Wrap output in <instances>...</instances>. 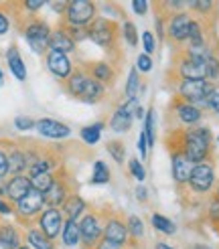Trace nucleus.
<instances>
[{"instance_id": "nucleus-1", "label": "nucleus", "mask_w": 219, "mask_h": 249, "mask_svg": "<svg viewBox=\"0 0 219 249\" xmlns=\"http://www.w3.org/2000/svg\"><path fill=\"white\" fill-rule=\"evenodd\" d=\"M63 85L69 95H73L75 99L85 102V104H100L106 97V85L95 81L81 65H77L71 71V75L63 81Z\"/></svg>"}, {"instance_id": "nucleus-2", "label": "nucleus", "mask_w": 219, "mask_h": 249, "mask_svg": "<svg viewBox=\"0 0 219 249\" xmlns=\"http://www.w3.org/2000/svg\"><path fill=\"white\" fill-rule=\"evenodd\" d=\"M211 150V132L207 128H193L182 134V148L185 154L193 164H201Z\"/></svg>"}, {"instance_id": "nucleus-3", "label": "nucleus", "mask_w": 219, "mask_h": 249, "mask_svg": "<svg viewBox=\"0 0 219 249\" xmlns=\"http://www.w3.org/2000/svg\"><path fill=\"white\" fill-rule=\"evenodd\" d=\"M73 191H75V182H73V177L65 170V166H61L57 170V178H55L53 186L45 193V205H47V209H59V207H63L67 198L71 195H75Z\"/></svg>"}, {"instance_id": "nucleus-4", "label": "nucleus", "mask_w": 219, "mask_h": 249, "mask_svg": "<svg viewBox=\"0 0 219 249\" xmlns=\"http://www.w3.org/2000/svg\"><path fill=\"white\" fill-rule=\"evenodd\" d=\"M118 24L110 18L95 17L88 24V39L100 45L102 49H114L118 45Z\"/></svg>"}, {"instance_id": "nucleus-5", "label": "nucleus", "mask_w": 219, "mask_h": 249, "mask_svg": "<svg viewBox=\"0 0 219 249\" xmlns=\"http://www.w3.org/2000/svg\"><path fill=\"white\" fill-rule=\"evenodd\" d=\"M49 36H51V29L43 18L33 17L24 22V39L36 55L49 53Z\"/></svg>"}, {"instance_id": "nucleus-6", "label": "nucleus", "mask_w": 219, "mask_h": 249, "mask_svg": "<svg viewBox=\"0 0 219 249\" xmlns=\"http://www.w3.org/2000/svg\"><path fill=\"white\" fill-rule=\"evenodd\" d=\"M81 229V249H97L104 239V219L100 213H88L79 221Z\"/></svg>"}, {"instance_id": "nucleus-7", "label": "nucleus", "mask_w": 219, "mask_h": 249, "mask_svg": "<svg viewBox=\"0 0 219 249\" xmlns=\"http://www.w3.org/2000/svg\"><path fill=\"white\" fill-rule=\"evenodd\" d=\"M45 195L39 193V191H31L24 198H20V201L15 205V215L18 217V221L22 223V225H29L31 229V223L35 217H39L43 211H45Z\"/></svg>"}, {"instance_id": "nucleus-8", "label": "nucleus", "mask_w": 219, "mask_h": 249, "mask_svg": "<svg viewBox=\"0 0 219 249\" xmlns=\"http://www.w3.org/2000/svg\"><path fill=\"white\" fill-rule=\"evenodd\" d=\"M97 4L90 2V0H69L67 10L63 15V22L75 24V27H88V24L95 18Z\"/></svg>"}, {"instance_id": "nucleus-9", "label": "nucleus", "mask_w": 219, "mask_h": 249, "mask_svg": "<svg viewBox=\"0 0 219 249\" xmlns=\"http://www.w3.org/2000/svg\"><path fill=\"white\" fill-rule=\"evenodd\" d=\"M36 223H39V231L45 235L47 239H57L59 233L63 231L65 225V217L59 209H45L43 213L36 217Z\"/></svg>"}, {"instance_id": "nucleus-10", "label": "nucleus", "mask_w": 219, "mask_h": 249, "mask_svg": "<svg viewBox=\"0 0 219 249\" xmlns=\"http://www.w3.org/2000/svg\"><path fill=\"white\" fill-rule=\"evenodd\" d=\"M213 85L207 79H199V81H182L179 85V93L181 97L187 99V104L193 102H207L213 93Z\"/></svg>"}, {"instance_id": "nucleus-11", "label": "nucleus", "mask_w": 219, "mask_h": 249, "mask_svg": "<svg viewBox=\"0 0 219 249\" xmlns=\"http://www.w3.org/2000/svg\"><path fill=\"white\" fill-rule=\"evenodd\" d=\"M128 225L118 215L104 217V241L124 247L128 243Z\"/></svg>"}, {"instance_id": "nucleus-12", "label": "nucleus", "mask_w": 219, "mask_h": 249, "mask_svg": "<svg viewBox=\"0 0 219 249\" xmlns=\"http://www.w3.org/2000/svg\"><path fill=\"white\" fill-rule=\"evenodd\" d=\"M2 150L6 152V160H8V174L18 177L24 170H29V154L22 140H18L17 144H10L8 148H2Z\"/></svg>"}, {"instance_id": "nucleus-13", "label": "nucleus", "mask_w": 219, "mask_h": 249, "mask_svg": "<svg viewBox=\"0 0 219 249\" xmlns=\"http://www.w3.org/2000/svg\"><path fill=\"white\" fill-rule=\"evenodd\" d=\"M213 180H215V170L211 164H195L193 172H191V178H189V186L195 191V193H207L213 186Z\"/></svg>"}, {"instance_id": "nucleus-14", "label": "nucleus", "mask_w": 219, "mask_h": 249, "mask_svg": "<svg viewBox=\"0 0 219 249\" xmlns=\"http://www.w3.org/2000/svg\"><path fill=\"white\" fill-rule=\"evenodd\" d=\"M33 191V184L31 178L24 177V174H18V177H10L4 184V196L8 198L10 203H18L20 198H24L29 193Z\"/></svg>"}, {"instance_id": "nucleus-15", "label": "nucleus", "mask_w": 219, "mask_h": 249, "mask_svg": "<svg viewBox=\"0 0 219 249\" xmlns=\"http://www.w3.org/2000/svg\"><path fill=\"white\" fill-rule=\"evenodd\" d=\"M45 61H47V67L53 75L61 81H65L71 71H73V65H71V59L65 55V53H57V51H49L45 55Z\"/></svg>"}, {"instance_id": "nucleus-16", "label": "nucleus", "mask_w": 219, "mask_h": 249, "mask_svg": "<svg viewBox=\"0 0 219 249\" xmlns=\"http://www.w3.org/2000/svg\"><path fill=\"white\" fill-rule=\"evenodd\" d=\"M35 128L39 130L41 136L45 138H55V140H61V138H67L71 134V128L65 126L63 122H57V120H51V118H43L35 124Z\"/></svg>"}, {"instance_id": "nucleus-17", "label": "nucleus", "mask_w": 219, "mask_h": 249, "mask_svg": "<svg viewBox=\"0 0 219 249\" xmlns=\"http://www.w3.org/2000/svg\"><path fill=\"white\" fill-rule=\"evenodd\" d=\"M81 67L90 73V75L100 81L102 85H112L116 79V71L112 67V63L108 61H95V63H81Z\"/></svg>"}, {"instance_id": "nucleus-18", "label": "nucleus", "mask_w": 219, "mask_h": 249, "mask_svg": "<svg viewBox=\"0 0 219 249\" xmlns=\"http://www.w3.org/2000/svg\"><path fill=\"white\" fill-rule=\"evenodd\" d=\"M179 75L182 77V81H199V79H207V69L203 61H195L191 57H185L179 65Z\"/></svg>"}, {"instance_id": "nucleus-19", "label": "nucleus", "mask_w": 219, "mask_h": 249, "mask_svg": "<svg viewBox=\"0 0 219 249\" xmlns=\"http://www.w3.org/2000/svg\"><path fill=\"white\" fill-rule=\"evenodd\" d=\"M193 168H195V164L182 152H175L173 154V177H175V180L179 184L189 182Z\"/></svg>"}, {"instance_id": "nucleus-20", "label": "nucleus", "mask_w": 219, "mask_h": 249, "mask_svg": "<svg viewBox=\"0 0 219 249\" xmlns=\"http://www.w3.org/2000/svg\"><path fill=\"white\" fill-rule=\"evenodd\" d=\"M49 51H57V53H71L75 51V43L71 41V36L67 33H63L61 29L51 31V36H49Z\"/></svg>"}, {"instance_id": "nucleus-21", "label": "nucleus", "mask_w": 219, "mask_h": 249, "mask_svg": "<svg viewBox=\"0 0 219 249\" xmlns=\"http://www.w3.org/2000/svg\"><path fill=\"white\" fill-rule=\"evenodd\" d=\"M189 27H191V18L187 15H175L168 22V35L175 41H185L189 39Z\"/></svg>"}, {"instance_id": "nucleus-22", "label": "nucleus", "mask_w": 219, "mask_h": 249, "mask_svg": "<svg viewBox=\"0 0 219 249\" xmlns=\"http://www.w3.org/2000/svg\"><path fill=\"white\" fill-rule=\"evenodd\" d=\"M20 241L22 237L15 225H10V223H2L0 225V247L2 249H18Z\"/></svg>"}, {"instance_id": "nucleus-23", "label": "nucleus", "mask_w": 219, "mask_h": 249, "mask_svg": "<svg viewBox=\"0 0 219 249\" xmlns=\"http://www.w3.org/2000/svg\"><path fill=\"white\" fill-rule=\"evenodd\" d=\"M6 61H8V67L12 71V75H15L18 81H24L27 79V67H24V61L18 53V49L12 45L8 47V51H6Z\"/></svg>"}, {"instance_id": "nucleus-24", "label": "nucleus", "mask_w": 219, "mask_h": 249, "mask_svg": "<svg viewBox=\"0 0 219 249\" xmlns=\"http://www.w3.org/2000/svg\"><path fill=\"white\" fill-rule=\"evenodd\" d=\"M85 209H88V205H85V201L75 193V195H71L67 198L63 207H61V213H63L65 219H75L77 221L85 213Z\"/></svg>"}, {"instance_id": "nucleus-25", "label": "nucleus", "mask_w": 219, "mask_h": 249, "mask_svg": "<svg viewBox=\"0 0 219 249\" xmlns=\"http://www.w3.org/2000/svg\"><path fill=\"white\" fill-rule=\"evenodd\" d=\"M61 237H63V245L65 247H75L81 243V229H79V221L75 219H65L63 231H61Z\"/></svg>"}, {"instance_id": "nucleus-26", "label": "nucleus", "mask_w": 219, "mask_h": 249, "mask_svg": "<svg viewBox=\"0 0 219 249\" xmlns=\"http://www.w3.org/2000/svg\"><path fill=\"white\" fill-rule=\"evenodd\" d=\"M132 120H134V116L130 114V111H126L124 106H120L114 111L112 120H110V128H112L114 132H128L132 128Z\"/></svg>"}, {"instance_id": "nucleus-27", "label": "nucleus", "mask_w": 219, "mask_h": 249, "mask_svg": "<svg viewBox=\"0 0 219 249\" xmlns=\"http://www.w3.org/2000/svg\"><path fill=\"white\" fill-rule=\"evenodd\" d=\"M31 178V184H33V189L35 191H39V193H47L49 189L53 186L55 178H57V170L55 172H43V174H35V177H29Z\"/></svg>"}, {"instance_id": "nucleus-28", "label": "nucleus", "mask_w": 219, "mask_h": 249, "mask_svg": "<svg viewBox=\"0 0 219 249\" xmlns=\"http://www.w3.org/2000/svg\"><path fill=\"white\" fill-rule=\"evenodd\" d=\"M177 114L182 124H197L201 120V111L195 107L193 104H181L177 106Z\"/></svg>"}, {"instance_id": "nucleus-29", "label": "nucleus", "mask_w": 219, "mask_h": 249, "mask_svg": "<svg viewBox=\"0 0 219 249\" xmlns=\"http://www.w3.org/2000/svg\"><path fill=\"white\" fill-rule=\"evenodd\" d=\"M24 237H27V241H29L35 249H55L53 241H51V239H47L39 229H33V227H31V229L27 231V235H24Z\"/></svg>"}, {"instance_id": "nucleus-30", "label": "nucleus", "mask_w": 219, "mask_h": 249, "mask_svg": "<svg viewBox=\"0 0 219 249\" xmlns=\"http://www.w3.org/2000/svg\"><path fill=\"white\" fill-rule=\"evenodd\" d=\"M59 29L63 31V33H67L71 36L73 43H81V41L88 39V27H75V24H67V22L61 20V27Z\"/></svg>"}, {"instance_id": "nucleus-31", "label": "nucleus", "mask_w": 219, "mask_h": 249, "mask_svg": "<svg viewBox=\"0 0 219 249\" xmlns=\"http://www.w3.org/2000/svg\"><path fill=\"white\" fill-rule=\"evenodd\" d=\"M102 128H104V124H93V126H85L81 128L79 136H81V140L85 144H95V142H100V136H102Z\"/></svg>"}, {"instance_id": "nucleus-32", "label": "nucleus", "mask_w": 219, "mask_h": 249, "mask_svg": "<svg viewBox=\"0 0 219 249\" xmlns=\"http://www.w3.org/2000/svg\"><path fill=\"white\" fill-rule=\"evenodd\" d=\"M91 184H106L110 182V168L102 162V160H95L93 162V177L90 180Z\"/></svg>"}, {"instance_id": "nucleus-33", "label": "nucleus", "mask_w": 219, "mask_h": 249, "mask_svg": "<svg viewBox=\"0 0 219 249\" xmlns=\"http://www.w3.org/2000/svg\"><path fill=\"white\" fill-rule=\"evenodd\" d=\"M140 89V77H138V69H130V75H128V83H126V102L130 99H136Z\"/></svg>"}, {"instance_id": "nucleus-34", "label": "nucleus", "mask_w": 219, "mask_h": 249, "mask_svg": "<svg viewBox=\"0 0 219 249\" xmlns=\"http://www.w3.org/2000/svg\"><path fill=\"white\" fill-rule=\"evenodd\" d=\"M106 150L110 152V156H112L118 164L124 162V158H126V146L122 144L120 140H110V142L106 144Z\"/></svg>"}, {"instance_id": "nucleus-35", "label": "nucleus", "mask_w": 219, "mask_h": 249, "mask_svg": "<svg viewBox=\"0 0 219 249\" xmlns=\"http://www.w3.org/2000/svg\"><path fill=\"white\" fill-rule=\"evenodd\" d=\"M152 225H154L156 231H163L166 235H173L177 231L175 223L170 221V219H166V217H163V215H152Z\"/></svg>"}, {"instance_id": "nucleus-36", "label": "nucleus", "mask_w": 219, "mask_h": 249, "mask_svg": "<svg viewBox=\"0 0 219 249\" xmlns=\"http://www.w3.org/2000/svg\"><path fill=\"white\" fill-rule=\"evenodd\" d=\"M154 122H156V114H154V109H148V114H146V122H144V134H146V140H148V146L154 144L156 140V126H154Z\"/></svg>"}, {"instance_id": "nucleus-37", "label": "nucleus", "mask_w": 219, "mask_h": 249, "mask_svg": "<svg viewBox=\"0 0 219 249\" xmlns=\"http://www.w3.org/2000/svg\"><path fill=\"white\" fill-rule=\"evenodd\" d=\"M122 35H124V39L130 47H136L138 45V33H136V24L126 20L124 27H122Z\"/></svg>"}, {"instance_id": "nucleus-38", "label": "nucleus", "mask_w": 219, "mask_h": 249, "mask_svg": "<svg viewBox=\"0 0 219 249\" xmlns=\"http://www.w3.org/2000/svg\"><path fill=\"white\" fill-rule=\"evenodd\" d=\"M128 233L132 235V237H136V239H140L144 235V225H142V221L136 215L128 217Z\"/></svg>"}, {"instance_id": "nucleus-39", "label": "nucleus", "mask_w": 219, "mask_h": 249, "mask_svg": "<svg viewBox=\"0 0 219 249\" xmlns=\"http://www.w3.org/2000/svg\"><path fill=\"white\" fill-rule=\"evenodd\" d=\"M205 69H207V77L209 79H217L219 77V59L217 57H209L205 61Z\"/></svg>"}, {"instance_id": "nucleus-40", "label": "nucleus", "mask_w": 219, "mask_h": 249, "mask_svg": "<svg viewBox=\"0 0 219 249\" xmlns=\"http://www.w3.org/2000/svg\"><path fill=\"white\" fill-rule=\"evenodd\" d=\"M128 168H130V172H132V177L134 178H138V180H144L146 178V170H144V166L138 162L136 158H132L130 162H128Z\"/></svg>"}, {"instance_id": "nucleus-41", "label": "nucleus", "mask_w": 219, "mask_h": 249, "mask_svg": "<svg viewBox=\"0 0 219 249\" xmlns=\"http://www.w3.org/2000/svg\"><path fill=\"white\" fill-rule=\"evenodd\" d=\"M20 6L27 10V15H36V10H41L43 6H45V2L43 0H27V2H20Z\"/></svg>"}, {"instance_id": "nucleus-42", "label": "nucleus", "mask_w": 219, "mask_h": 249, "mask_svg": "<svg viewBox=\"0 0 219 249\" xmlns=\"http://www.w3.org/2000/svg\"><path fill=\"white\" fill-rule=\"evenodd\" d=\"M136 69L138 71H142V73H148L150 69H152V59H150V55H138V59H136Z\"/></svg>"}, {"instance_id": "nucleus-43", "label": "nucleus", "mask_w": 219, "mask_h": 249, "mask_svg": "<svg viewBox=\"0 0 219 249\" xmlns=\"http://www.w3.org/2000/svg\"><path fill=\"white\" fill-rule=\"evenodd\" d=\"M35 120H31V118H27V116H17L15 118V126L18 128V130H31V128H35Z\"/></svg>"}, {"instance_id": "nucleus-44", "label": "nucleus", "mask_w": 219, "mask_h": 249, "mask_svg": "<svg viewBox=\"0 0 219 249\" xmlns=\"http://www.w3.org/2000/svg\"><path fill=\"white\" fill-rule=\"evenodd\" d=\"M142 45H144V51H146V55H150L152 51H154V36L148 33V31H146L144 35H142Z\"/></svg>"}, {"instance_id": "nucleus-45", "label": "nucleus", "mask_w": 219, "mask_h": 249, "mask_svg": "<svg viewBox=\"0 0 219 249\" xmlns=\"http://www.w3.org/2000/svg\"><path fill=\"white\" fill-rule=\"evenodd\" d=\"M8 174V160H6V152L0 148V180Z\"/></svg>"}, {"instance_id": "nucleus-46", "label": "nucleus", "mask_w": 219, "mask_h": 249, "mask_svg": "<svg viewBox=\"0 0 219 249\" xmlns=\"http://www.w3.org/2000/svg\"><path fill=\"white\" fill-rule=\"evenodd\" d=\"M209 217H211V221H219V196L217 198H213L211 201V205H209Z\"/></svg>"}, {"instance_id": "nucleus-47", "label": "nucleus", "mask_w": 219, "mask_h": 249, "mask_svg": "<svg viewBox=\"0 0 219 249\" xmlns=\"http://www.w3.org/2000/svg\"><path fill=\"white\" fill-rule=\"evenodd\" d=\"M138 150H140L142 158H146V152H148V140H146V134H144V130L140 132V138H138Z\"/></svg>"}, {"instance_id": "nucleus-48", "label": "nucleus", "mask_w": 219, "mask_h": 249, "mask_svg": "<svg viewBox=\"0 0 219 249\" xmlns=\"http://www.w3.org/2000/svg\"><path fill=\"white\" fill-rule=\"evenodd\" d=\"M191 6H193L195 10L203 12V15H207V12L213 8V2H205V0H201V2H191Z\"/></svg>"}, {"instance_id": "nucleus-49", "label": "nucleus", "mask_w": 219, "mask_h": 249, "mask_svg": "<svg viewBox=\"0 0 219 249\" xmlns=\"http://www.w3.org/2000/svg\"><path fill=\"white\" fill-rule=\"evenodd\" d=\"M132 8H134L136 15H146V10H148V2H144V0H134Z\"/></svg>"}, {"instance_id": "nucleus-50", "label": "nucleus", "mask_w": 219, "mask_h": 249, "mask_svg": "<svg viewBox=\"0 0 219 249\" xmlns=\"http://www.w3.org/2000/svg\"><path fill=\"white\" fill-rule=\"evenodd\" d=\"M8 29H10V20H8V17L4 15V12L0 10V35H6Z\"/></svg>"}, {"instance_id": "nucleus-51", "label": "nucleus", "mask_w": 219, "mask_h": 249, "mask_svg": "<svg viewBox=\"0 0 219 249\" xmlns=\"http://www.w3.org/2000/svg\"><path fill=\"white\" fill-rule=\"evenodd\" d=\"M207 106H209L213 111H217V114H219V91H213V93H211V97L207 99Z\"/></svg>"}, {"instance_id": "nucleus-52", "label": "nucleus", "mask_w": 219, "mask_h": 249, "mask_svg": "<svg viewBox=\"0 0 219 249\" xmlns=\"http://www.w3.org/2000/svg\"><path fill=\"white\" fill-rule=\"evenodd\" d=\"M67 4H69V2H49V6H51V8L57 12V15H65Z\"/></svg>"}, {"instance_id": "nucleus-53", "label": "nucleus", "mask_w": 219, "mask_h": 249, "mask_svg": "<svg viewBox=\"0 0 219 249\" xmlns=\"http://www.w3.org/2000/svg\"><path fill=\"white\" fill-rule=\"evenodd\" d=\"M0 213H2V215H12V213H15V207L0 198Z\"/></svg>"}, {"instance_id": "nucleus-54", "label": "nucleus", "mask_w": 219, "mask_h": 249, "mask_svg": "<svg viewBox=\"0 0 219 249\" xmlns=\"http://www.w3.org/2000/svg\"><path fill=\"white\" fill-rule=\"evenodd\" d=\"M136 198H138V201H146V198H148V193H146L144 186H138V189H136Z\"/></svg>"}, {"instance_id": "nucleus-55", "label": "nucleus", "mask_w": 219, "mask_h": 249, "mask_svg": "<svg viewBox=\"0 0 219 249\" xmlns=\"http://www.w3.org/2000/svg\"><path fill=\"white\" fill-rule=\"evenodd\" d=\"M97 249H122V247L120 245H114V243H108V241L102 239V243L97 245Z\"/></svg>"}, {"instance_id": "nucleus-56", "label": "nucleus", "mask_w": 219, "mask_h": 249, "mask_svg": "<svg viewBox=\"0 0 219 249\" xmlns=\"http://www.w3.org/2000/svg\"><path fill=\"white\" fill-rule=\"evenodd\" d=\"M156 249H175V247H168V245H164V243H158Z\"/></svg>"}, {"instance_id": "nucleus-57", "label": "nucleus", "mask_w": 219, "mask_h": 249, "mask_svg": "<svg viewBox=\"0 0 219 249\" xmlns=\"http://www.w3.org/2000/svg\"><path fill=\"white\" fill-rule=\"evenodd\" d=\"M4 85V73H2V69H0V87Z\"/></svg>"}, {"instance_id": "nucleus-58", "label": "nucleus", "mask_w": 219, "mask_h": 249, "mask_svg": "<svg viewBox=\"0 0 219 249\" xmlns=\"http://www.w3.org/2000/svg\"><path fill=\"white\" fill-rule=\"evenodd\" d=\"M191 249H211V247H207V245H195V247H191Z\"/></svg>"}, {"instance_id": "nucleus-59", "label": "nucleus", "mask_w": 219, "mask_h": 249, "mask_svg": "<svg viewBox=\"0 0 219 249\" xmlns=\"http://www.w3.org/2000/svg\"><path fill=\"white\" fill-rule=\"evenodd\" d=\"M18 249H31V247H29V245H20Z\"/></svg>"}, {"instance_id": "nucleus-60", "label": "nucleus", "mask_w": 219, "mask_h": 249, "mask_svg": "<svg viewBox=\"0 0 219 249\" xmlns=\"http://www.w3.org/2000/svg\"><path fill=\"white\" fill-rule=\"evenodd\" d=\"M217 196H219V186H217Z\"/></svg>"}, {"instance_id": "nucleus-61", "label": "nucleus", "mask_w": 219, "mask_h": 249, "mask_svg": "<svg viewBox=\"0 0 219 249\" xmlns=\"http://www.w3.org/2000/svg\"><path fill=\"white\" fill-rule=\"evenodd\" d=\"M0 225H2V223H0Z\"/></svg>"}]
</instances>
